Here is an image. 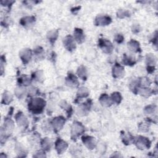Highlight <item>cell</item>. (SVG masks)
<instances>
[{"instance_id":"obj_1","label":"cell","mask_w":158,"mask_h":158,"mask_svg":"<svg viewBox=\"0 0 158 158\" xmlns=\"http://www.w3.org/2000/svg\"><path fill=\"white\" fill-rule=\"evenodd\" d=\"M45 106V101L42 98L32 99L29 104V110L35 114L42 113Z\"/></svg>"},{"instance_id":"obj_2","label":"cell","mask_w":158,"mask_h":158,"mask_svg":"<svg viewBox=\"0 0 158 158\" xmlns=\"http://www.w3.org/2000/svg\"><path fill=\"white\" fill-rule=\"evenodd\" d=\"M84 132V127L80 122H74L72 127V138H76Z\"/></svg>"},{"instance_id":"obj_3","label":"cell","mask_w":158,"mask_h":158,"mask_svg":"<svg viewBox=\"0 0 158 158\" xmlns=\"http://www.w3.org/2000/svg\"><path fill=\"white\" fill-rule=\"evenodd\" d=\"M99 46L106 53H111L113 49V46L112 43L105 39L99 40Z\"/></svg>"},{"instance_id":"obj_4","label":"cell","mask_w":158,"mask_h":158,"mask_svg":"<svg viewBox=\"0 0 158 158\" xmlns=\"http://www.w3.org/2000/svg\"><path fill=\"white\" fill-rule=\"evenodd\" d=\"M136 145L139 149L143 150L145 148H148L150 147V141L147 138L139 137L136 142Z\"/></svg>"},{"instance_id":"obj_5","label":"cell","mask_w":158,"mask_h":158,"mask_svg":"<svg viewBox=\"0 0 158 158\" xmlns=\"http://www.w3.org/2000/svg\"><path fill=\"white\" fill-rule=\"evenodd\" d=\"M67 143L61 139H58L56 141L55 147L58 154H63L67 148Z\"/></svg>"},{"instance_id":"obj_6","label":"cell","mask_w":158,"mask_h":158,"mask_svg":"<svg viewBox=\"0 0 158 158\" xmlns=\"http://www.w3.org/2000/svg\"><path fill=\"white\" fill-rule=\"evenodd\" d=\"M64 45L66 49L70 51L75 50L76 44L74 42V40L73 39L71 36H67L64 39Z\"/></svg>"},{"instance_id":"obj_7","label":"cell","mask_w":158,"mask_h":158,"mask_svg":"<svg viewBox=\"0 0 158 158\" xmlns=\"http://www.w3.org/2000/svg\"><path fill=\"white\" fill-rule=\"evenodd\" d=\"M111 22V19L108 16H98L95 19L96 26H107Z\"/></svg>"},{"instance_id":"obj_8","label":"cell","mask_w":158,"mask_h":158,"mask_svg":"<svg viewBox=\"0 0 158 158\" xmlns=\"http://www.w3.org/2000/svg\"><path fill=\"white\" fill-rule=\"evenodd\" d=\"M82 141L83 143L85 144L86 147L90 149V150H93L95 147V141L94 138L91 137H82Z\"/></svg>"},{"instance_id":"obj_9","label":"cell","mask_w":158,"mask_h":158,"mask_svg":"<svg viewBox=\"0 0 158 158\" xmlns=\"http://www.w3.org/2000/svg\"><path fill=\"white\" fill-rule=\"evenodd\" d=\"M65 123V120L63 117H58L54 118L52 121L53 127L56 130H59L63 127Z\"/></svg>"},{"instance_id":"obj_10","label":"cell","mask_w":158,"mask_h":158,"mask_svg":"<svg viewBox=\"0 0 158 158\" xmlns=\"http://www.w3.org/2000/svg\"><path fill=\"white\" fill-rule=\"evenodd\" d=\"M31 56H32L31 51L29 49L23 50L20 53V56L23 63H27L31 58Z\"/></svg>"},{"instance_id":"obj_11","label":"cell","mask_w":158,"mask_h":158,"mask_svg":"<svg viewBox=\"0 0 158 158\" xmlns=\"http://www.w3.org/2000/svg\"><path fill=\"white\" fill-rule=\"evenodd\" d=\"M14 127V123L13 121H12L9 119H6L5 120V124H4V130H5V133H6V134H9L11 133L12 130H13Z\"/></svg>"},{"instance_id":"obj_12","label":"cell","mask_w":158,"mask_h":158,"mask_svg":"<svg viewBox=\"0 0 158 158\" xmlns=\"http://www.w3.org/2000/svg\"><path fill=\"white\" fill-rule=\"evenodd\" d=\"M124 73V67L122 66H121L119 64H116L113 70V77L115 78L120 77V76H122Z\"/></svg>"},{"instance_id":"obj_13","label":"cell","mask_w":158,"mask_h":158,"mask_svg":"<svg viewBox=\"0 0 158 158\" xmlns=\"http://www.w3.org/2000/svg\"><path fill=\"white\" fill-rule=\"evenodd\" d=\"M75 39L79 43H82L85 40V35L83 30L80 29H76L74 31Z\"/></svg>"},{"instance_id":"obj_14","label":"cell","mask_w":158,"mask_h":158,"mask_svg":"<svg viewBox=\"0 0 158 158\" xmlns=\"http://www.w3.org/2000/svg\"><path fill=\"white\" fill-rule=\"evenodd\" d=\"M67 85L70 87H77L79 84L77 79L75 76L73 75L72 74H69L68 77L66 80Z\"/></svg>"},{"instance_id":"obj_15","label":"cell","mask_w":158,"mask_h":158,"mask_svg":"<svg viewBox=\"0 0 158 158\" xmlns=\"http://www.w3.org/2000/svg\"><path fill=\"white\" fill-rule=\"evenodd\" d=\"M16 120L17 124L20 126L25 127L28 124L27 119L21 113H18V114L16 116Z\"/></svg>"},{"instance_id":"obj_16","label":"cell","mask_w":158,"mask_h":158,"mask_svg":"<svg viewBox=\"0 0 158 158\" xmlns=\"http://www.w3.org/2000/svg\"><path fill=\"white\" fill-rule=\"evenodd\" d=\"M128 48L130 51L133 52H139L140 51V48L139 46V43L135 40H131L128 43Z\"/></svg>"},{"instance_id":"obj_17","label":"cell","mask_w":158,"mask_h":158,"mask_svg":"<svg viewBox=\"0 0 158 158\" xmlns=\"http://www.w3.org/2000/svg\"><path fill=\"white\" fill-rule=\"evenodd\" d=\"M100 101L101 102V103L102 104V105L103 106H111L113 103V101H112V100L110 99L109 98V96L106 94H103L100 98Z\"/></svg>"},{"instance_id":"obj_18","label":"cell","mask_w":158,"mask_h":158,"mask_svg":"<svg viewBox=\"0 0 158 158\" xmlns=\"http://www.w3.org/2000/svg\"><path fill=\"white\" fill-rule=\"evenodd\" d=\"M35 21V18L34 17H26L21 19L20 23L23 26H26L32 24Z\"/></svg>"},{"instance_id":"obj_19","label":"cell","mask_w":158,"mask_h":158,"mask_svg":"<svg viewBox=\"0 0 158 158\" xmlns=\"http://www.w3.org/2000/svg\"><path fill=\"white\" fill-rule=\"evenodd\" d=\"M77 74L83 80H86L87 76V72L85 67L83 66L80 67L77 70Z\"/></svg>"},{"instance_id":"obj_20","label":"cell","mask_w":158,"mask_h":158,"mask_svg":"<svg viewBox=\"0 0 158 158\" xmlns=\"http://www.w3.org/2000/svg\"><path fill=\"white\" fill-rule=\"evenodd\" d=\"M12 100H13V96H12L11 93L8 91H5L3 94L2 103H5V104H8L9 103H11Z\"/></svg>"},{"instance_id":"obj_21","label":"cell","mask_w":158,"mask_h":158,"mask_svg":"<svg viewBox=\"0 0 158 158\" xmlns=\"http://www.w3.org/2000/svg\"><path fill=\"white\" fill-rule=\"evenodd\" d=\"M42 147L44 150H45L46 151H49L51 148V143L50 140L48 138H46L42 141Z\"/></svg>"},{"instance_id":"obj_22","label":"cell","mask_w":158,"mask_h":158,"mask_svg":"<svg viewBox=\"0 0 158 158\" xmlns=\"http://www.w3.org/2000/svg\"><path fill=\"white\" fill-rule=\"evenodd\" d=\"M57 34H58L57 31H52L48 33V38L52 43H53L56 41L57 37Z\"/></svg>"},{"instance_id":"obj_23","label":"cell","mask_w":158,"mask_h":158,"mask_svg":"<svg viewBox=\"0 0 158 158\" xmlns=\"http://www.w3.org/2000/svg\"><path fill=\"white\" fill-rule=\"evenodd\" d=\"M88 95V90L87 88L85 87H82L79 89L78 91V96L80 98H83V97H86Z\"/></svg>"},{"instance_id":"obj_24","label":"cell","mask_w":158,"mask_h":158,"mask_svg":"<svg viewBox=\"0 0 158 158\" xmlns=\"http://www.w3.org/2000/svg\"><path fill=\"white\" fill-rule=\"evenodd\" d=\"M112 100L114 102L119 104L120 103L121 100H122V96H121L119 93L116 92L113 93L112 94Z\"/></svg>"},{"instance_id":"obj_25","label":"cell","mask_w":158,"mask_h":158,"mask_svg":"<svg viewBox=\"0 0 158 158\" xmlns=\"http://www.w3.org/2000/svg\"><path fill=\"white\" fill-rule=\"evenodd\" d=\"M123 61L125 64H126L127 65H129V66H133V65H134V64L135 63V62L132 59H130L127 57L125 55V57Z\"/></svg>"},{"instance_id":"obj_26","label":"cell","mask_w":158,"mask_h":158,"mask_svg":"<svg viewBox=\"0 0 158 158\" xmlns=\"http://www.w3.org/2000/svg\"><path fill=\"white\" fill-rule=\"evenodd\" d=\"M133 139V138L130 135V134H128L127 135H124L123 137V142L126 144H130L131 143V141H132V140Z\"/></svg>"},{"instance_id":"obj_27","label":"cell","mask_w":158,"mask_h":158,"mask_svg":"<svg viewBox=\"0 0 158 158\" xmlns=\"http://www.w3.org/2000/svg\"><path fill=\"white\" fill-rule=\"evenodd\" d=\"M117 16L120 17L121 16H123L122 17H124L125 16H128L129 13H128V12L127 11H119V12H118V14H117Z\"/></svg>"},{"instance_id":"obj_28","label":"cell","mask_w":158,"mask_h":158,"mask_svg":"<svg viewBox=\"0 0 158 158\" xmlns=\"http://www.w3.org/2000/svg\"><path fill=\"white\" fill-rule=\"evenodd\" d=\"M116 41L119 43H122L123 41H124V36L122 35H117L116 36Z\"/></svg>"},{"instance_id":"obj_29","label":"cell","mask_w":158,"mask_h":158,"mask_svg":"<svg viewBox=\"0 0 158 158\" xmlns=\"http://www.w3.org/2000/svg\"><path fill=\"white\" fill-rule=\"evenodd\" d=\"M154 56L152 55H149L147 56V61L148 64H153V61H154Z\"/></svg>"},{"instance_id":"obj_30","label":"cell","mask_w":158,"mask_h":158,"mask_svg":"<svg viewBox=\"0 0 158 158\" xmlns=\"http://www.w3.org/2000/svg\"><path fill=\"white\" fill-rule=\"evenodd\" d=\"M150 93H151V91L150 90H148V88H143L140 91V93L143 94V95L147 94H150Z\"/></svg>"}]
</instances>
